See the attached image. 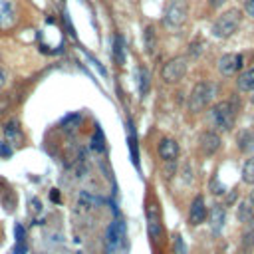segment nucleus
<instances>
[{
  "label": "nucleus",
  "instance_id": "1",
  "mask_svg": "<svg viewBox=\"0 0 254 254\" xmlns=\"http://www.w3.org/2000/svg\"><path fill=\"white\" fill-rule=\"evenodd\" d=\"M240 22H242V12L238 10V8H230V10H226V12H222L214 22H212V34L216 36V38H230L236 30H238V26H240Z\"/></svg>",
  "mask_w": 254,
  "mask_h": 254
},
{
  "label": "nucleus",
  "instance_id": "2",
  "mask_svg": "<svg viewBox=\"0 0 254 254\" xmlns=\"http://www.w3.org/2000/svg\"><path fill=\"white\" fill-rule=\"evenodd\" d=\"M236 111H238V105L234 99H226V101H218L212 109H210V119L212 123L222 129V131H230L232 125H234V119H236Z\"/></svg>",
  "mask_w": 254,
  "mask_h": 254
},
{
  "label": "nucleus",
  "instance_id": "3",
  "mask_svg": "<svg viewBox=\"0 0 254 254\" xmlns=\"http://www.w3.org/2000/svg\"><path fill=\"white\" fill-rule=\"evenodd\" d=\"M212 97H214V85L210 81H198L189 95V109L192 113H200L212 101Z\"/></svg>",
  "mask_w": 254,
  "mask_h": 254
},
{
  "label": "nucleus",
  "instance_id": "4",
  "mask_svg": "<svg viewBox=\"0 0 254 254\" xmlns=\"http://www.w3.org/2000/svg\"><path fill=\"white\" fill-rule=\"evenodd\" d=\"M187 12H189V4L187 0H171L165 16H163V24L167 28H179L185 20H187Z\"/></svg>",
  "mask_w": 254,
  "mask_h": 254
},
{
  "label": "nucleus",
  "instance_id": "5",
  "mask_svg": "<svg viewBox=\"0 0 254 254\" xmlns=\"http://www.w3.org/2000/svg\"><path fill=\"white\" fill-rule=\"evenodd\" d=\"M123 240H125V222L121 218H115L105 232V252L113 254L123 244Z\"/></svg>",
  "mask_w": 254,
  "mask_h": 254
},
{
  "label": "nucleus",
  "instance_id": "6",
  "mask_svg": "<svg viewBox=\"0 0 254 254\" xmlns=\"http://www.w3.org/2000/svg\"><path fill=\"white\" fill-rule=\"evenodd\" d=\"M185 73H187V60H185V58H173V60H169V62L163 65V69H161V77H163V81H167V83H177V81H181Z\"/></svg>",
  "mask_w": 254,
  "mask_h": 254
},
{
  "label": "nucleus",
  "instance_id": "7",
  "mask_svg": "<svg viewBox=\"0 0 254 254\" xmlns=\"http://www.w3.org/2000/svg\"><path fill=\"white\" fill-rule=\"evenodd\" d=\"M242 67V56L240 54H224L218 60V71L222 75H236Z\"/></svg>",
  "mask_w": 254,
  "mask_h": 254
},
{
  "label": "nucleus",
  "instance_id": "8",
  "mask_svg": "<svg viewBox=\"0 0 254 254\" xmlns=\"http://www.w3.org/2000/svg\"><path fill=\"white\" fill-rule=\"evenodd\" d=\"M147 228H149V236L151 240H157L161 236V214H159V206L155 202L147 204Z\"/></svg>",
  "mask_w": 254,
  "mask_h": 254
},
{
  "label": "nucleus",
  "instance_id": "9",
  "mask_svg": "<svg viewBox=\"0 0 254 254\" xmlns=\"http://www.w3.org/2000/svg\"><path fill=\"white\" fill-rule=\"evenodd\" d=\"M16 24V0H0V30Z\"/></svg>",
  "mask_w": 254,
  "mask_h": 254
},
{
  "label": "nucleus",
  "instance_id": "10",
  "mask_svg": "<svg viewBox=\"0 0 254 254\" xmlns=\"http://www.w3.org/2000/svg\"><path fill=\"white\" fill-rule=\"evenodd\" d=\"M204 218H206V204H204V198L198 194L192 198V202L189 206V222L192 226H198L204 222Z\"/></svg>",
  "mask_w": 254,
  "mask_h": 254
},
{
  "label": "nucleus",
  "instance_id": "11",
  "mask_svg": "<svg viewBox=\"0 0 254 254\" xmlns=\"http://www.w3.org/2000/svg\"><path fill=\"white\" fill-rule=\"evenodd\" d=\"M198 143H200V151H202L204 155H214V153L220 149V137H218V133H214V131H204V133L200 135Z\"/></svg>",
  "mask_w": 254,
  "mask_h": 254
},
{
  "label": "nucleus",
  "instance_id": "12",
  "mask_svg": "<svg viewBox=\"0 0 254 254\" xmlns=\"http://www.w3.org/2000/svg\"><path fill=\"white\" fill-rule=\"evenodd\" d=\"M179 155V143L173 137H163L159 141V157L163 161H175Z\"/></svg>",
  "mask_w": 254,
  "mask_h": 254
},
{
  "label": "nucleus",
  "instance_id": "13",
  "mask_svg": "<svg viewBox=\"0 0 254 254\" xmlns=\"http://www.w3.org/2000/svg\"><path fill=\"white\" fill-rule=\"evenodd\" d=\"M4 135H6V139H8L10 145H14V147L22 145V141H24V133H22V129H20L18 119H12V121H8V123L4 125Z\"/></svg>",
  "mask_w": 254,
  "mask_h": 254
},
{
  "label": "nucleus",
  "instance_id": "14",
  "mask_svg": "<svg viewBox=\"0 0 254 254\" xmlns=\"http://www.w3.org/2000/svg\"><path fill=\"white\" fill-rule=\"evenodd\" d=\"M224 218H226L224 206L222 204H212V208L208 210V220H210L212 232H220V228L224 226Z\"/></svg>",
  "mask_w": 254,
  "mask_h": 254
},
{
  "label": "nucleus",
  "instance_id": "15",
  "mask_svg": "<svg viewBox=\"0 0 254 254\" xmlns=\"http://www.w3.org/2000/svg\"><path fill=\"white\" fill-rule=\"evenodd\" d=\"M127 145H129V151H131V161L133 165L139 169V149H137V133H135V127L131 123V119H127Z\"/></svg>",
  "mask_w": 254,
  "mask_h": 254
},
{
  "label": "nucleus",
  "instance_id": "16",
  "mask_svg": "<svg viewBox=\"0 0 254 254\" xmlns=\"http://www.w3.org/2000/svg\"><path fill=\"white\" fill-rule=\"evenodd\" d=\"M236 143H238V149H240L242 153L254 151V131H252V129L240 131L238 137H236Z\"/></svg>",
  "mask_w": 254,
  "mask_h": 254
},
{
  "label": "nucleus",
  "instance_id": "17",
  "mask_svg": "<svg viewBox=\"0 0 254 254\" xmlns=\"http://www.w3.org/2000/svg\"><path fill=\"white\" fill-rule=\"evenodd\" d=\"M236 216H238V220L244 222V224L254 216V200H252L250 196L244 198V200L238 204V208H236Z\"/></svg>",
  "mask_w": 254,
  "mask_h": 254
},
{
  "label": "nucleus",
  "instance_id": "18",
  "mask_svg": "<svg viewBox=\"0 0 254 254\" xmlns=\"http://www.w3.org/2000/svg\"><path fill=\"white\" fill-rule=\"evenodd\" d=\"M236 87L240 91H254V67L238 73V79H236Z\"/></svg>",
  "mask_w": 254,
  "mask_h": 254
},
{
  "label": "nucleus",
  "instance_id": "19",
  "mask_svg": "<svg viewBox=\"0 0 254 254\" xmlns=\"http://www.w3.org/2000/svg\"><path fill=\"white\" fill-rule=\"evenodd\" d=\"M125 52H127V48H125V40H123L121 34H117V36L113 38V60H115L119 65L125 64Z\"/></svg>",
  "mask_w": 254,
  "mask_h": 254
},
{
  "label": "nucleus",
  "instance_id": "20",
  "mask_svg": "<svg viewBox=\"0 0 254 254\" xmlns=\"http://www.w3.org/2000/svg\"><path fill=\"white\" fill-rule=\"evenodd\" d=\"M143 44H145V52L149 56L155 54V48H157V34H155V28L153 26H147L145 32H143Z\"/></svg>",
  "mask_w": 254,
  "mask_h": 254
},
{
  "label": "nucleus",
  "instance_id": "21",
  "mask_svg": "<svg viewBox=\"0 0 254 254\" xmlns=\"http://www.w3.org/2000/svg\"><path fill=\"white\" fill-rule=\"evenodd\" d=\"M137 87H139V93L141 95H145L149 91V71L143 65L137 67Z\"/></svg>",
  "mask_w": 254,
  "mask_h": 254
},
{
  "label": "nucleus",
  "instance_id": "22",
  "mask_svg": "<svg viewBox=\"0 0 254 254\" xmlns=\"http://www.w3.org/2000/svg\"><path fill=\"white\" fill-rule=\"evenodd\" d=\"M91 149H93L95 153H101V151L105 149V137H103V131H101L99 125H95V131H93V135H91Z\"/></svg>",
  "mask_w": 254,
  "mask_h": 254
},
{
  "label": "nucleus",
  "instance_id": "23",
  "mask_svg": "<svg viewBox=\"0 0 254 254\" xmlns=\"http://www.w3.org/2000/svg\"><path fill=\"white\" fill-rule=\"evenodd\" d=\"M242 181L246 185H252L254 187V155L250 159H246V163L242 167Z\"/></svg>",
  "mask_w": 254,
  "mask_h": 254
},
{
  "label": "nucleus",
  "instance_id": "24",
  "mask_svg": "<svg viewBox=\"0 0 254 254\" xmlns=\"http://www.w3.org/2000/svg\"><path fill=\"white\" fill-rule=\"evenodd\" d=\"M242 244H244V248L254 246V216L246 222V230H244V236H242Z\"/></svg>",
  "mask_w": 254,
  "mask_h": 254
},
{
  "label": "nucleus",
  "instance_id": "25",
  "mask_svg": "<svg viewBox=\"0 0 254 254\" xmlns=\"http://www.w3.org/2000/svg\"><path fill=\"white\" fill-rule=\"evenodd\" d=\"M173 250H175V254H187V246H185V240H183L181 234L175 236V240H173Z\"/></svg>",
  "mask_w": 254,
  "mask_h": 254
},
{
  "label": "nucleus",
  "instance_id": "26",
  "mask_svg": "<svg viewBox=\"0 0 254 254\" xmlns=\"http://www.w3.org/2000/svg\"><path fill=\"white\" fill-rule=\"evenodd\" d=\"M12 151H14V149H12V145H10V143H6V141H2V143H0V157L8 159V157L12 155Z\"/></svg>",
  "mask_w": 254,
  "mask_h": 254
},
{
  "label": "nucleus",
  "instance_id": "27",
  "mask_svg": "<svg viewBox=\"0 0 254 254\" xmlns=\"http://www.w3.org/2000/svg\"><path fill=\"white\" fill-rule=\"evenodd\" d=\"M12 254H26V242H16L12 248Z\"/></svg>",
  "mask_w": 254,
  "mask_h": 254
},
{
  "label": "nucleus",
  "instance_id": "28",
  "mask_svg": "<svg viewBox=\"0 0 254 254\" xmlns=\"http://www.w3.org/2000/svg\"><path fill=\"white\" fill-rule=\"evenodd\" d=\"M244 10H246L248 16L254 18V0H244Z\"/></svg>",
  "mask_w": 254,
  "mask_h": 254
},
{
  "label": "nucleus",
  "instance_id": "29",
  "mask_svg": "<svg viewBox=\"0 0 254 254\" xmlns=\"http://www.w3.org/2000/svg\"><path fill=\"white\" fill-rule=\"evenodd\" d=\"M6 81H8V73H6V71L0 67V89L6 85Z\"/></svg>",
  "mask_w": 254,
  "mask_h": 254
},
{
  "label": "nucleus",
  "instance_id": "30",
  "mask_svg": "<svg viewBox=\"0 0 254 254\" xmlns=\"http://www.w3.org/2000/svg\"><path fill=\"white\" fill-rule=\"evenodd\" d=\"M224 2H226V0H208V4H210L212 8H220Z\"/></svg>",
  "mask_w": 254,
  "mask_h": 254
},
{
  "label": "nucleus",
  "instance_id": "31",
  "mask_svg": "<svg viewBox=\"0 0 254 254\" xmlns=\"http://www.w3.org/2000/svg\"><path fill=\"white\" fill-rule=\"evenodd\" d=\"M52 200H60V192H58L56 189L52 190Z\"/></svg>",
  "mask_w": 254,
  "mask_h": 254
},
{
  "label": "nucleus",
  "instance_id": "32",
  "mask_svg": "<svg viewBox=\"0 0 254 254\" xmlns=\"http://www.w3.org/2000/svg\"><path fill=\"white\" fill-rule=\"evenodd\" d=\"M250 101H252V103H254V91H252V97H250Z\"/></svg>",
  "mask_w": 254,
  "mask_h": 254
},
{
  "label": "nucleus",
  "instance_id": "33",
  "mask_svg": "<svg viewBox=\"0 0 254 254\" xmlns=\"http://www.w3.org/2000/svg\"><path fill=\"white\" fill-rule=\"evenodd\" d=\"M250 198H252V200H254V190H252V192H250Z\"/></svg>",
  "mask_w": 254,
  "mask_h": 254
}]
</instances>
